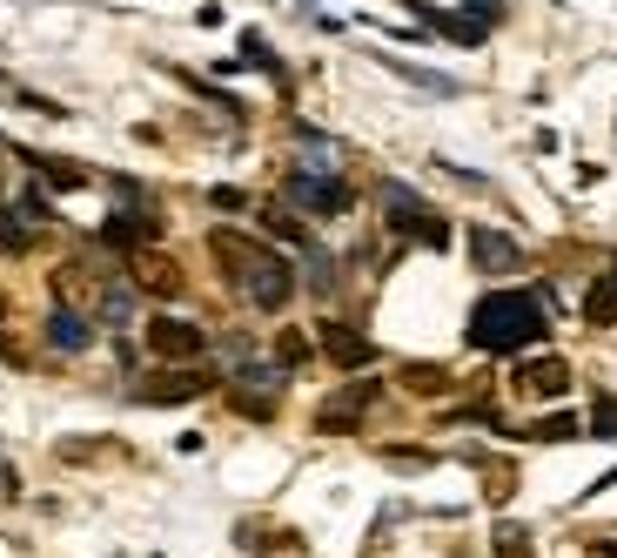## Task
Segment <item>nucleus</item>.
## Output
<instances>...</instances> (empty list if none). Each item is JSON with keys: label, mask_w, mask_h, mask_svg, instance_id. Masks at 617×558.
I'll return each mask as SVG.
<instances>
[{"label": "nucleus", "mask_w": 617, "mask_h": 558, "mask_svg": "<svg viewBox=\"0 0 617 558\" xmlns=\"http://www.w3.org/2000/svg\"><path fill=\"white\" fill-rule=\"evenodd\" d=\"M209 250H215V270L255 303V309H289L296 296V270L276 256V250H262L255 235H235V229H215L209 235Z\"/></svg>", "instance_id": "obj_1"}, {"label": "nucleus", "mask_w": 617, "mask_h": 558, "mask_svg": "<svg viewBox=\"0 0 617 558\" xmlns=\"http://www.w3.org/2000/svg\"><path fill=\"white\" fill-rule=\"evenodd\" d=\"M544 303L531 289H490L477 309H470V344L490 350V357H510V350H531L544 344Z\"/></svg>", "instance_id": "obj_2"}, {"label": "nucleus", "mask_w": 617, "mask_h": 558, "mask_svg": "<svg viewBox=\"0 0 617 558\" xmlns=\"http://www.w3.org/2000/svg\"><path fill=\"white\" fill-rule=\"evenodd\" d=\"M383 209H390L396 235H409V243H423V250H450V222L436 215L409 182H383Z\"/></svg>", "instance_id": "obj_3"}, {"label": "nucleus", "mask_w": 617, "mask_h": 558, "mask_svg": "<svg viewBox=\"0 0 617 558\" xmlns=\"http://www.w3.org/2000/svg\"><path fill=\"white\" fill-rule=\"evenodd\" d=\"M283 196H289L302 215H342V209H349V182H342V176H322V169H289Z\"/></svg>", "instance_id": "obj_4"}, {"label": "nucleus", "mask_w": 617, "mask_h": 558, "mask_svg": "<svg viewBox=\"0 0 617 558\" xmlns=\"http://www.w3.org/2000/svg\"><path fill=\"white\" fill-rule=\"evenodd\" d=\"M148 350L161 364H195L209 350V337H202V324H189V316H155V324H148Z\"/></svg>", "instance_id": "obj_5"}, {"label": "nucleus", "mask_w": 617, "mask_h": 558, "mask_svg": "<svg viewBox=\"0 0 617 558\" xmlns=\"http://www.w3.org/2000/svg\"><path fill=\"white\" fill-rule=\"evenodd\" d=\"M135 397H141V404H155V411L195 404V397H209V370H161V377H141Z\"/></svg>", "instance_id": "obj_6"}, {"label": "nucleus", "mask_w": 617, "mask_h": 558, "mask_svg": "<svg viewBox=\"0 0 617 558\" xmlns=\"http://www.w3.org/2000/svg\"><path fill=\"white\" fill-rule=\"evenodd\" d=\"M376 397H383L376 383H349V390H336L329 404L316 411V431H357V424L370 418V404H376Z\"/></svg>", "instance_id": "obj_7"}, {"label": "nucleus", "mask_w": 617, "mask_h": 558, "mask_svg": "<svg viewBox=\"0 0 617 558\" xmlns=\"http://www.w3.org/2000/svg\"><path fill=\"white\" fill-rule=\"evenodd\" d=\"M470 263L483 276H510V270H523V243H510L503 229H470Z\"/></svg>", "instance_id": "obj_8"}, {"label": "nucleus", "mask_w": 617, "mask_h": 558, "mask_svg": "<svg viewBox=\"0 0 617 558\" xmlns=\"http://www.w3.org/2000/svg\"><path fill=\"white\" fill-rule=\"evenodd\" d=\"M510 383H517L523 397H564V390H571V364H564V357H531V364L510 370Z\"/></svg>", "instance_id": "obj_9"}, {"label": "nucleus", "mask_w": 617, "mask_h": 558, "mask_svg": "<svg viewBox=\"0 0 617 558\" xmlns=\"http://www.w3.org/2000/svg\"><path fill=\"white\" fill-rule=\"evenodd\" d=\"M316 344H322V350H329V364H342V370L376 364V344H370L363 330H349V324H322V330H316Z\"/></svg>", "instance_id": "obj_10"}, {"label": "nucleus", "mask_w": 617, "mask_h": 558, "mask_svg": "<svg viewBox=\"0 0 617 558\" xmlns=\"http://www.w3.org/2000/svg\"><path fill=\"white\" fill-rule=\"evenodd\" d=\"M128 276L148 296H182V270H174L168 256H155V250H128Z\"/></svg>", "instance_id": "obj_11"}, {"label": "nucleus", "mask_w": 617, "mask_h": 558, "mask_svg": "<svg viewBox=\"0 0 617 558\" xmlns=\"http://www.w3.org/2000/svg\"><path fill=\"white\" fill-rule=\"evenodd\" d=\"M21 162H28L34 176H47V189H87V169H81V162H61V155H47V148H21Z\"/></svg>", "instance_id": "obj_12"}, {"label": "nucleus", "mask_w": 617, "mask_h": 558, "mask_svg": "<svg viewBox=\"0 0 617 558\" xmlns=\"http://www.w3.org/2000/svg\"><path fill=\"white\" fill-rule=\"evenodd\" d=\"M47 344H54V350H87V316H74L67 303L47 309Z\"/></svg>", "instance_id": "obj_13"}, {"label": "nucleus", "mask_w": 617, "mask_h": 558, "mask_svg": "<svg viewBox=\"0 0 617 558\" xmlns=\"http://www.w3.org/2000/svg\"><path fill=\"white\" fill-rule=\"evenodd\" d=\"M429 28L450 34V41H464V48H477V41L490 34V14H429Z\"/></svg>", "instance_id": "obj_14"}, {"label": "nucleus", "mask_w": 617, "mask_h": 558, "mask_svg": "<svg viewBox=\"0 0 617 558\" xmlns=\"http://www.w3.org/2000/svg\"><path fill=\"white\" fill-rule=\"evenodd\" d=\"M28 243H34V215H28V209H0V250L21 256Z\"/></svg>", "instance_id": "obj_15"}, {"label": "nucleus", "mask_w": 617, "mask_h": 558, "mask_svg": "<svg viewBox=\"0 0 617 558\" xmlns=\"http://www.w3.org/2000/svg\"><path fill=\"white\" fill-rule=\"evenodd\" d=\"M584 424L571 418V411H551V418H538V424H523V438H531V444H557V438H577Z\"/></svg>", "instance_id": "obj_16"}, {"label": "nucleus", "mask_w": 617, "mask_h": 558, "mask_svg": "<svg viewBox=\"0 0 617 558\" xmlns=\"http://www.w3.org/2000/svg\"><path fill=\"white\" fill-rule=\"evenodd\" d=\"M490 545H497V558H531V531L510 525V518L497 525V538H490Z\"/></svg>", "instance_id": "obj_17"}, {"label": "nucleus", "mask_w": 617, "mask_h": 558, "mask_svg": "<svg viewBox=\"0 0 617 558\" xmlns=\"http://www.w3.org/2000/svg\"><path fill=\"white\" fill-rule=\"evenodd\" d=\"M403 390H423V397H429V390H450V377L436 370V364H409V370H403Z\"/></svg>", "instance_id": "obj_18"}, {"label": "nucleus", "mask_w": 617, "mask_h": 558, "mask_svg": "<svg viewBox=\"0 0 617 558\" xmlns=\"http://www.w3.org/2000/svg\"><path fill=\"white\" fill-rule=\"evenodd\" d=\"M95 309L108 316V324H128V309H135V296H128V289H108V283H102V296H95Z\"/></svg>", "instance_id": "obj_19"}, {"label": "nucleus", "mask_w": 617, "mask_h": 558, "mask_svg": "<svg viewBox=\"0 0 617 558\" xmlns=\"http://www.w3.org/2000/svg\"><path fill=\"white\" fill-rule=\"evenodd\" d=\"M302 357H309V337H302V330H283V337H276V364H283V370H296Z\"/></svg>", "instance_id": "obj_20"}, {"label": "nucleus", "mask_w": 617, "mask_h": 558, "mask_svg": "<svg viewBox=\"0 0 617 558\" xmlns=\"http://www.w3.org/2000/svg\"><path fill=\"white\" fill-rule=\"evenodd\" d=\"M390 464H396V471H429V464H436V451H416V444H390Z\"/></svg>", "instance_id": "obj_21"}, {"label": "nucleus", "mask_w": 617, "mask_h": 558, "mask_svg": "<svg viewBox=\"0 0 617 558\" xmlns=\"http://www.w3.org/2000/svg\"><path fill=\"white\" fill-rule=\"evenodd\" d=\"M242 54H248L255 67H269V74H283V61H276V48H269V41H262V34H248V41H242Z\"/></svg>", "instance_id": "obj_22"}, {"label": "nucleus", "mask_w": 617, "mask_h": 558, "mask_svg": "<svg viewBox=\"0 0 617 558\" xmlns=\"http://www.w3.org/2000/svg\"><path fill=\"white\" fill-rule=\"evenodd\" d=\"M262 222H269L276 235H289V243H309V235H302V222H296V215H283V209H262Z\"/></svg>", "instance_id": "obj_23"}, {"label": "nucleus", "mask_w": 617, "mask_h": 558, "mask_svg": "<svg viewBox=\"0 0 617 558\" xmlns=\"http://www.w3.org/2000/svg\"><path fill=\"white\" fill-rule=\"evenodd\" d=\"M591 431H597V438H617V404H610V397L591 411Z\"/></svg>", "instance_id": "obj_24"}, {"label": "nucleus", "mask_w": 617, "mask_h": 558, "mask_svg": "<svg viewBox=\"0 0 617 558\" xmlns=\"http://www.w3.org/2000/svg\"><path fill=\"white\" fill-rule=\"evenodd\" d=\"M591 558H617V545H591Z\"/></svg>", "instance_id": "obj_25"}, {"label": "nucleus", "mask_w": 617, "mask_h": 558, "mask_svg": "<svg viewBox=\"0 0 617 558\" xmlns=\"http://www.w3.org/2000/svg\"><path fill=\"white\" fill-rule=\"evenodd\" d=\"M0 316H8V296H0Z\"/></svg>", "instance_id": "obj_26"}, {"label": "nucleus", "mask_w": 617, "mask_h": 558, "mask_svg": "<svg viewBox=\"0 0 617 558\" xmlns=\"http://www.w3.org/2000/svg\"><path fill=\"white\" fill-rule=\"evenodd\" d=\"M0 148H8V141H0Z\"/></svg>", "instance_id": "obj_27"}]
</instances>
